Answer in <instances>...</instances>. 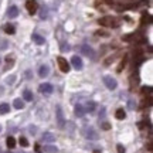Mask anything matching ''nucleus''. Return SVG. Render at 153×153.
Wrapping results in <instances>:
<instances>
[{
	"label": "nucleus",
	"mask_w": 153,
	"mask_h": 153,
	"mask_svg": "<svg viewBox=\"0 0 153 153\" xmlns=\"http://www.w3.org/2000/svg\"><path fill=\"white\" fill-rule=\"evenodd\" d=\"M33 41L36 43V44H38V45H43L44 44V37H41L40 34H33Z\"/></svg>",
	"instance_id": "obj_15"
},
{
	"label": "nucleus",
	"mask_w": 153,
	"mask_h": 153,
	"mask_svg": "<svg viewBox=\"0 0 153 153\" xmlns=\"http://www.w3.org/2000/svg\"><path fill=\"white\" fill-rule=\"evenodd\" d=\"M19 16V9L16 7V6H11L10 9H9V17L10 19H14V17H17Z\"/></svg>",
	"instance_id": "obj_11"
},
{
	"label": "nucleus",
	"mask_w": 153,
	"mask_h": 153,
	"mask_svg": "<svg viewBox=\"0 0 153 153\" xmlns=\"http://www.w3.org/2000/svg\"><path fill=\"white\" fill-rule=\"evenodd\" d=\"M4 31H6L7 34H14V33H16V30H14V27H13L11 24H6V26H4Z\"/></svg>",
	"instance_id": "obj_20"
},
{
	"label": "nucleus",
	"mask_w": 153,
	"mask_h": 153,
	"mask_svg": "<svg viewBox=\"0 0 153 153\" xmlns=\"http://www.w3.org/2000/svg\"><path fill=\"white\" fill-rule=\"evenodd\" d=\"M6 143H7L9 149H14V148H16V139H14L13 136H9L7 140H6Z\"/></svg>",
	"instance_id": "obj_17"
},
{
	"label": "nucleus",
	"mask_w": 153,
	"mask_h": 153,
	"mask_svg": "<svg viewBox=\"0 0 153 153\" xmlns=\"http://www.w3.org/2000/svg\"><path fill=\"white\" fill-rule=\"evenodd\" d=\"M102 129H105V130H109V129H111V125H109L108 122H104V123H102Z\"/></svg>",
	"instance_id": "obj_29"
},
{
	"label": "nucleus",
	"mask_w": 153,
	"mask_h": 153,
	"mask_svg": "<svg viewBox=\"0 0 153 153\" xmlns=\"http://www.w3.org/2000/svg\"><path fill=\"white\" fill-rule=\"evenodd\" d=\"M98 23H99V26H104V27H112V29L119 27V20L111 16H105V17L99 19Z\"/></svg>",
	"instance_id": "obj_1"
},
{
	"label": "nucleus",
	"mask_w": 153,
	"mask_h": 153,
	"mask_svg": "<svg viewBox=\"0 0 153 153\" xmlns=\"http://www.w3.org/2000/svg\"><path fill=\"white\" fill-rule=\"evenodd\" d=\"M150 92H152V88H150V86L142 88V94H150Z\"/></svg>",
	"instance_id": "obj_28"
},
{
	"label": "nucleus",
	"mask_w": 153,
	"mask_h": 153,
	"mask_svg": "<svg viewBox=\"0 0 153 153\" xmlns=\"http://www.w3.org/2000/svg\"><path fill=\"white\" fill-rule=\"evenodd\" d=\"M94 109H95V102H88L85 112H94Z\"/></svg>",
	"instance_id": "obj_23"
},
{
	"label": "nucleus",
	"mask_w": 153,
	"mask_h": 153,
	"mask_svg": "<svg viewBox=\"0 0 153 153\" xmlns=\"http://www.w3.org/2000/svg\"><path fill=\"white\" fill-rule=\"evenodd\" d=\"M116 150H118V153H125V148H123L122 145H118V146H116Z\"/></svg>",
	"instance_id": "obj_30"
},
{
	"label": "nucleus",
	"mask_w": 153,
	"mask_h": 153,
	"mask_svg": "<svg viewBox=\"0 0 153 153\" xmlns=\"http://www.w3.org/2000/svg\"><path fill=\"white\" fill-rule=\"evenodd\" d=\"M43 139H44V140H54V136H53V135H50V133H45Z\"/></svg>",
	"instance_id": "obj_27"
},
{
	"label": "nucleus",
	"mask_w": 153,
	"mask_h": 153,
	"mask_svg": "<svg viewBox=\"0 0 153 153\" xmlns=\"http://www.w3.org/2000/svg\"><path fill=\"white\" fill-rule=\"evenodd\" d=\"M85 136H86L88 139H98V135L95 133V130H94L92 128L85 129Z\"/></svg>",
	"instance_id": "obj_10"
},
{
	"label": "nucleus",
	"mask_w": 153,
	"mask_h": 153,
	"mask_svg": "<svg viewBox=\"0 0 153 153\" xmlns=\"http://www.w3.org/2000/svg\"><path fill=\"white\" fill-rule=\"evenodd\" d=\"M7 153H10V152H7Z\"/></svg>",
	"instance_id": "obj_34"
},
{
	"label": "nucleus",
	"mask_w": 153,
	"mask_h": 153,
	"mask_svg": "<svg viewBox=\"0 0 153 153\" xmlns=\"http://www.w3.org/2000/svg\"><path fill=\"white\" fill-rule=\"evenodd\" d=\"M44 152L55 153L57 152V148H54V146H51V145H47V146H44Z\"/></svg>",
	"instance_id": "obj_22"
},
{
	"label": "nucleus",
	"mask_w": 153,
	"mask_h": 153,
	"mask_svg": "<svg viewBox=\"0 0 153 153\" xmlns=\"http://www.w3.org/2000/svg\"><path fill=\"white\" fill-rule=\"evenodd\" d=\"M74 112H75L76 116H79V118H81V116H84V115H85V109H84V106H82V105H76Z\"/></svg>",
	"instance_id": "obj_18"
},
{
	"label": "nucleus",
	"mask_w": 153,
	"mask_h": 153,
	"mask_svg": "<svg viewBox=\"0 0 153 153\" xmlns=\"http://www.w3.org/2000/svg\"><path fill=\"white\" fill-rule=\"evenodd\" d=\"M104 84H105V86L108 88V89H111V91H114L116 89V86H118V82H116V79L112 78L111 75H104Z\"/></svg>",
	"instance_id": "obj_2"
},
{
	"label": "nucleus",
	"mask_w": 153,
	"mask_h": 153,
	"mask_svg": "<svg viewBox=\"0 0 153 153\" xmlns=\"http://www.w3.org/2000/svg\"><path fill=\"white\" fill-rule=\"evenodd\" d=\"M0 130H1V126H0Z\"/></svg>",
	"instance_id": "obj_33"
},
{
	"label": "nucleus",
	"mask_w": 153,
	"mask_h": 153,
	"mask_svg": "<svg viewBox=\"0 0 153 153\" xmlns=\"http://www.w3.org/2000/svg\"><path fill=\"white\" fill-rule=\"evenodd\" d=\"M23 98L27 101V102H30V101H33V92L30 91V89H24V94H23Z\"/></svg>",
	"instance_id": "obj_16"
},
{
	"label": "nucleus",
	"mask_w": 153,
	"mask_h": 153,
	"mask_svg": "<svg viewBox=\"0 0 153 153\" xmlns=\"http://www.w3.org/2000/svg\"><path fill=\"white\" fill-rule=\"evenodd\" d=\"M126 63H128V55H125V57H123V60L120 61V65H119V68H118V71H120L122 68H125V65H126Z\"/></svg>",
	"instance_id": "obj_24"
},
{
	"label": "nucleus",
	"mask_w": 153,
	"mask_h": 153,
	"mask_svg": "<svg viewBox=\"0 0 153 153\" xmlns=\"http://www.w3.org/2000/svg\"><path fill=\"white\" fill-rule=\"evenodd\" d=\"M57 63H58V67H60V70H61L63 73H68V71H70L71 65H70V63H68L64 57H58V58H57Z\"/></svg>",
	"instance_id": "obj_4"
},
{
	"label": "nucleus",
	"mask_w": 153,
	"mask_h": 153,
	"mask_svg": "<svg viewBox=\"0 0 153 153\" xmlns=\"http://www.w3.org/2000/svg\"><path fill=\"white\" fill-rule=\"evenodd\" d=\"M95 34H96V36H101V37H109V33H106V31H104V30H98Z\"/></svg>",
	"instance_id": "obj_25"
},
{
	"label": "nucleus",
	"mask_w": 153,
	"mask_h": 153,
	"mask_svg": "<svg viewBox=\"0 0 153 153\" xmlns=\"http://www.w3.org/2000/svg\"><path fill=\"white\" fill-rule=\"evenodd\" d=\"M55 114H57V123H58V126H60V128L63 129V128L65 126V118H64V115H63V111H61V108H60V106L57 108Z\"/></svg>",
	"instance_id": "obj_5"
},
{
	"label": "nucleus",
	"mask_w": 153,
	"mask_h": 153,
	"mask_svg": "<svg viewBox=\"0 0 153 153\" xmlns=\"http://www.w3.org/2000/svg\"><path fill=\"white\" fill-rule=\"evenodd\" d=\"M13 106H14L16 109H23V108H24V102H23L20 98H17V99L13 101Z\"/></svg>",
	"instance_id": "obj_13"
},
{
	"label": "nucleus",
	"mask_w": 153,
	"mask_h": 153,
	"mask_svg": "<svg viewBox=\"0 0 153 153\" xmlns=\"http://www.w3.org/2000/svg\"><path fill=\"white\" fill-rule=\"evenodd\" d=\"M150 21H152V17H150L148 13H143V14H142V19H140V23L145 26V24H149Z\"/></svg>",
	"instance_id": "obj_12"
},
{
	"label": "nucleus",
	"mask_w": 153,
	"mask_h": 153,
	"mask_svg": "<svg viewBox=\"0 0 153 153\" xmlns=\"http://www.w3.org/2000/svg\"><path fill=\"white\" fill-rule=\"evenodd\" d=\"M48 74H50V67L48 65H41L40 68H38V75L41 76V78H45V76H48Z\"/></svg>",
	"instance_id": "obj_9"
},
{
	"label": "nucleus",
	"mask_w": 153,
	"mask_h": 153,
	"mask_svg": "<svg viewBox=\"0 0 153 153\" xmlns=\"http://www.w3.org/2000/svg\"><path fill=\"white\" fill-rule=\"evenodd\" d=\"M19 143H20L23 148H27V146H29V140H27L24 136H20V139H19Z\"/></svg>",
	"instance_id": "obj_21"
},
{
	"label": "nucleus",
	"mask_w": 153,
	"mask_h": 153,
	"mask_svg": "<svg viewBox=\"0 0 153 153\" xmlns=\"http://www.w3.org/2000/svg\"><path fill=\"white\" fill-rule=\"evenodd\" d=\"M114 58L115 57H109V58H106V60H105V65H109V64L114 61Z\"/></svg>",
	"instance_id": "obj_31"
},
{
	"label": "nucleus",
	"mask_w": 153,
	"mask_h": 153,
	"mask_svg": "<svg viewBox=\"0 0 153 153\" xmlns=\"http://www.w3.org/2000/svg\"><path fill=\"white\" fill-rule=\"evenodd\" d=\"M53 91H54V88H53L51 84H47V82H45V84H41V85H40V92H41V94H47V95H48V94H51Z\"/></svg>",
	"instance_id": "obj_6"
},
{
	"label": "nucleus",
	"mask_w": 153,
	"mask_h": 153,
	"mask_svg": "<svg viewBox=\"0 0 153 153\" xmlns=\"http://www.w3.org/2000/svg\"><path fill=\"white\" fill-rule=\"evenodd\" d=\"M26 9L29 11V14H36L38 10V4H37V0H26Z\"/></svg>",
	"instance_id": "obj_3"
},
{
	"label": "nucleus",
	"mask_w": 153,
	"mask_h": 153,
	"mask_svg": "<svg viewBox=\"0 0 153 153\" xmlns=\"http://www.w3.org/2000/svg\"><path fill=\"white\" fill-rule=\"evenodd\" d=\"M71 64H73V67H74L75 70H82V60H81L78 55H74V57L71 58Z\"/></svg>",
	"instance_id": "obj_8"
},
{
	"label": "nucleus",
	"mask_w": 153,
	"mask_h": 153,
	"mask_svg": "<svg viewBox=\"0 0 153 153\" xmlns=\"http://www.w3.org/2000/svg\"><path fill=\"white\" fill-rule=\"evenodd\" d=\"M81 51H82L84 55H86V57H89V58H94V57H95L94 50H92L89 45H82V47H81Z\"/></svg>",
	"instance_id": "obj_7"
},
{
	"label": "nucleus",
	"mask_w": 153,
	"mask_h": 153,
	"mask_svg": "<svg viewBox=\"0 0 153 153\" xmlns=\"http://www.w3.org/2000/svg\"><path fill=\"white\" fill-rule=\"evenodd\" d=\"M9 111H10V106H9L7 104H1V105H0V115L7 114Z\"/></svg>",
	"instance_id": "obj_19"
},
{
	"label": "nucleus",
	"mask_w": 153,
	"mask_h": 153,
	"mask_svg": "<svg viewBox=\"0 0 153 153\" xmlns=\"http://www.w3.org/2000/svg\"><path fill=\"white\" fill-rule=\"evenodd\" d=\"M142 55H143V51H142L140 48H138V50L133 53V57H135V58H140Z\"/></svg>",
	"instance_id": "obj_26"
},
{
	"label": "nucleus",
	"mask_w": 153,
	"mask_h": 153,
	"mask_svg": "<svg viewBox=\"0 0 153 153\" xmlns=\"http://www.w3.org/2000/svg\"><path fill=\"white\" fill-rule=\"evenodd\" d=\"M34 149H36V152L37 153H41V148H40V145H36V148H34Z\"/></svg>",
	"instance_id": "obj_32"
},
{
	"label": "nucleus",
	"mask_w": 153,
	"mask_h": 153,
	"mask_svg": "<svg viewBox=\"0 0 153 153\" xmlns=\"http://www.w3.org/2000/svg\"><path fill=\"white\" fill-rule=\"evenodd\" d=\"M115 118L116 119H125L126 118V114H125V111L122 109V108H119V109H116V112H115Z\"/></svg>",
	"instance_id": "obj_14"
}]
</instances>
